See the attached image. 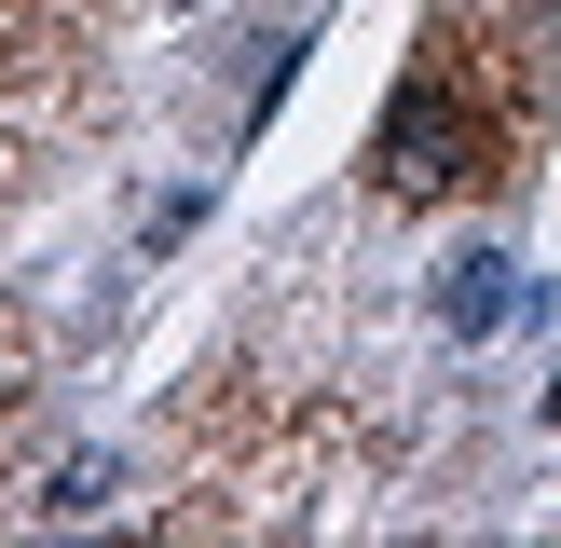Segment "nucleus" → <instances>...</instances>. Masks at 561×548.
Segmentation results:
<instances>
[{"label": "nucleus", "instance_id": "obj_1", "mask_svg": "<svg viewBox=\"0 0 561 548\" xmlns=\"http://www.w3.org/2000/svg\"><path fill=\"white\" fill-rule=\"evenodd\" d=\"M480 164H493V124L466 110L453 69H411L398 96H383V137H370V179H383V192H411V206H425V192H466Z\"/></svg>", "mask_w": 561, "mask_h": 548}, {"label": "nucleus", "instance_id": "obj_2", "mask_svg": "<svg viewBox=\"0 0 561 548\" xmlns=\"http://www.w3.org/2000/svg\"><path fill=\"white\" fill-rule=\"evenodd\" d=\"M507 301H520V261H493V247H466V261L438 274V329H453V343L507 329Z\"/></svg>", "mask_w": 561, "mask_h": 548}, {"label": "nucleus", "instance_id": "obj_3", "mask_svg": "<svg viewBox=\"0 0 561 548\" xmlns=\"http://www.w3.org/2000/svg\"><path fill=\"white\" fill-rule=\"evenodd\" d=\"M82 507H110V453H69L42 480V521H82Z\"/></svg>", "mask_w": 561, "mask_h": 548}, {"label": "nucleus", "instance_id": "obj_4", "mask_svg": "<svg viewBox=\"0 0 561 548\" xmlns=\"http://www.w3.org/2000/svg\"><path fill=\"white\" fill-rule=\"evenodd\" d=\"M0 411H14V370H0Z\"/></svg>", "mask_w": 561, "mask_h": 548}, {"label": "nucleus", "instance_id": "obj_5", "mask_svg": "<svg viewBox=\"0 0 561 548\" xmlns=\"http://www.w3.org/2000/svg\"><path fill=\"white\" fill-rule=\"evenodd\" d=\"M548 425H561V384H548Z\"/></svg>", "mask_w": 561, "mask_h": 548}]
</instances>
